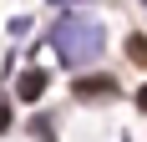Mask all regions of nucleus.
Segmentation results:
<instances>
[{
	"mask_svg": "<svg viewBox=\"0 0 147 142\" xmlns=\"http://www.w3.org/2000/svg\"><path fill=\"white\" fill-rule=\"evenodd\" d=\"M102 41H107L102 20L86 15V10H61L56 20H51V46H56L61 66H71V71H81L86 61L102 56Z\"/></svg>",
	"mask_w": 147,
	"mask_h": 142,
	"instance_id": "f257e3e1",
	"label": "nucleus"
},
{
	"mask_svg": "<svg viewBox=\"0 0 147 142\" xmlns=\"http://www.w3.org/2000/svg\"><path fill=\"white\" fill-rule=\"evenodd\" d=\"M15 97L20 101H41L46 97V71L41 66H26L20 76H15Z\"/></svg>",
	"mask_w": 147,
	"mask_h": 142,
	"instance_id": "f03ea898",
	"label": "nucleus"
},
{
	"mask_svg": "<svg viewBox=\"0 0 147 142\" xmlns=\"http://www.w3.org/2000/svg\"><path fill=\"white\" fill-rule=\"evenodd\" d=\"M81 101H91V97H117V76H76V86H71Z\"/></svg>",
	"mask_w": 147,
	"mask_h": 142,
	"instance_id": "7ed1b4c3",
	"label": "nucleus"
},
{
	"mask_svg": "<svg viewBox=\"0 0 147 142\" xmlns=\"http://www.w3.org/2000/svg\"><path fill=\"white\" fill-rule=\"evenodd\" d=\"M127 56H132L137 66H147V36H132V41H127Z\"/></svg>",
	"mask_w": 147,
	"mask_h": 142,
	"instance_id": "20e7f679",
	"label": "nucleus"
},
{
	"mask_svg": "<svg viewBox=\"0 0 147 142\" xmlns=\"http://www.w3.org/2000/svg\"><path fill=\"white\" fill-rule=\"evenodd\" d=\"M15 127V112H10V97H0V132Z\"/></svg>",
	"mask_w": 147,
	"mask_h": 142,
	"instance_id": "39448f33",
	"label": "nucleus"
},
{
	"mask_svg": "<svg viewBox=\"0 0 147 142\" xmlns=\"http://www.w3.org/2000/svg\"><path fill=\"white\" fill-rule=\"evenodd\" d=\"M137 112H147V86H137Z\"/></svg>",
	"mask_w": 147,
	"mask_h": 142,
	"instance_id": "423d86ee",
	"label": "nucleus"
}]
</instances>
